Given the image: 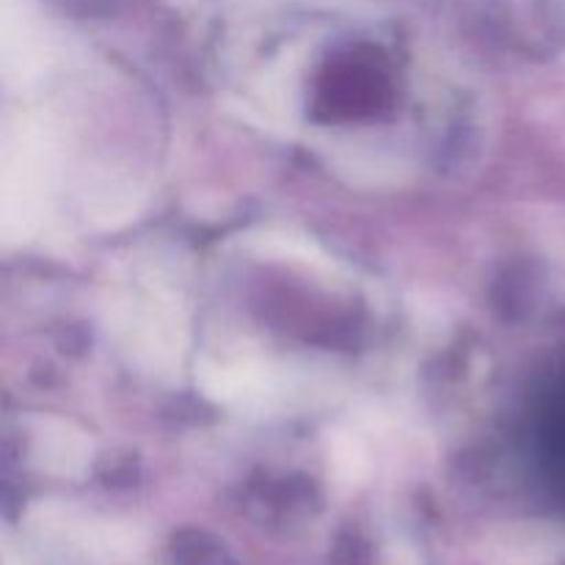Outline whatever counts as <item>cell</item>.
<instances>
[{
  "instance_id": "obj_1",
  "label": "cell",
  "mask_w": 565,
  "mask_h": 565,
  "mask_svg": "<svg viewBox=\"0 0 565 565\" xmlns=\"http://www.w3.org/2000/svg\"><path fill=\"white\" fill-rule=\"evenodd\" d=\"M39 522L44 530L61 533L70 539L92 561L103 565H121L136 561L141 552V535L130 527L114 522H88V519H72L64 508H42Z\"/></svg>"
},
{
  "instance_id": "obj_3",
  "label": "cell",
  "mask_w": 565,
  "mask_h": 565,
  "mask_svg": "<svg viewBox=\"0 0 565 565\" xmlns=\"http://www.w3.org/2000/svg\"><path fill=\"white\" fill-rule=\"evenodd\" d=\"M33 456L47 472L81 475L92 461V441L75 425L47 417L39 419L36 436H33Z\"/></svg>"
},
{
  "instance_id": "obj_2",
  "label": "cell",
  "mask_w": 565,
  "mask_h": 565,
  "mask_svg": "<svg viewBox=\"0 0 565 565\" xmlns=\"http://www.w3.org/2000/svg\"><path fill=\"white\" fill-rule=\"evenodd\" d=\"M204 395L226 406L259 408L281 395V379L259 362H207L199 370Z\"/></svg>"
},
{
  "instance_id": "obj_4",
  "label": "cell",
  "mask_w": 565,
  "mask_h": 565,
  "mask_svg": "<svg viewBox=\"0 0 565 565\" xmlns=\"http://www.w3.org/2000/svg\"><path fill=\"white\" fill-rule=\"evenodd\" d=\"M367 452L359 439L348 434H337L331 441V469L342 483H359L367 475Z\"/></svg>"
}]
</instances>
